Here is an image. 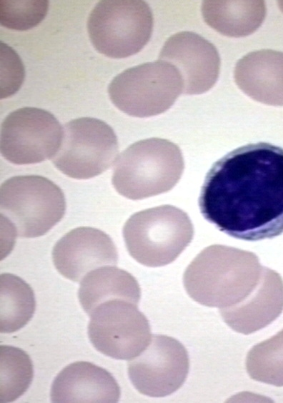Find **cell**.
Segmentation results:
<instances>
[{"mask_svg":"<svg viewBox=\"0 0 283 403\" xmlns=\"http://www.w3.org/2000/svg\"><path fill=\"white\" fill-rule=\"evenodd\" d=\"M56 270L65 278L80 282L89 272L117 263L118 254L111 239L93 227H80L64 235L52 249Z\"/></svg>","mask_w":283,"mask_h":403,"instance_id":"cell-13","label":"cell"},{"mask_svg":"<svg viewBox=\"0 0 283 403\" xmlns=\"http://www.w3.org/2000/svg\"><path fill=\"white\" fill-rule=\"evenodd\" d=\"M183 91L178 69L162 59L124 70L108 86L110 99L119 110L141 118L164 112Z\"/></svg>","mask_w":283,"mask_h":403,"instance_id":"cell-6","label":"cell"},{"mask_svg":"<svg viewBox=\"0 0 283 403\" xmlns=\"http://www.w3.org/2000/svg\"><path fill=\"white\" fill-rule=\"evenodd\" d=\"M193 236V224L187 214L168 204L132 214L123 228L130 256L150 267L174 262L189 244Z\"/></svg>","mask_w":283,"mask_h":403,"instance_id":"cell-4","label":"cell"},{"mask_svg":"<svg viewBox=\"0 0 283 403\" xmlns=\"http://www.w3.org/2000/svg\"><path fill=\"white\" fill-rule=\"evenodd\" d=\"M184 162L179 147L160 138L138 141L116 158L112 184L121 196L139 200L171 190L179 181Z\"/></svg>","mask_w":283,"mask_h":403,"instance_id":"cell-3","label":"cell"},{"mask_svg":"<svg viewBox=\"0 0 283 403\" xmlns=\"http://www.w3.org/2000/svg\"><path fill=\"white\" fill-rule=\"evenodd\" d=\"M246 368L254 380L283 386V329L249 350Z\"/></svg>","mask_w":283,"mask_h":403,"instance_id":"cell-21","label":"cell"},{"mask_svg":"<svg viewBox=\"0 0 283 403\" xmlns=\"http://www.w3.org/2000/svg\"><path fill=\"white\" fill-rule=\"evenodd\" d=\"M33 374L31 359L24 350L12 346H1V402H11L21 397L29 387Z\"/></svg>","mask_w":283,"mask_h":403,"instance_id":"cell-20","label":"cell"},{"mask_svg":"<svg viewBox=\"0 0 283 403\" xmlns=\"http://www.w3.org/2000/svg\"><path fill=\"white\" fill-rule=\"evenodd\" d=\"M36 301L31 287L16 275L0 277V330L13 333L24 327L35 312Z\"/></svg>","mask_w":283,"mask_h":403,"instance_id":"cell-19","label":"cell"},{"mask_svg":"<svg viewBox=\"0 0 283 403\" xmlns=\"http://www.w3.org/2000/svg\"><path fill=\"white\" fill-rule=\"evenodd\" d=\"M63 134L59 121L50 112L24 107L11 112L1 128V153L15 164H30L52 159Z\"/></svg>","mask_w":283,"mask_h":403,"instance_id":"cell-10","label":"cell"},{"mask_svg":"<svg viewBox=\"0 0 283 403\" xmlns=\"http://www.w3.org/2000/svg\"><path fill=\"white\" fill-rule=\"evenodd\" d=\"M159 59L174 65L179 71L186 94H199L216 83L220 58L216 47L201 36L182 31L169 37L164 44Z\"/></svg>","mask_w":283,"mask_h":403,"instance_id":"cell-12","label":"cell"},{"mask_svg":"<svg viewBox=\"0 0 283 403\" xmlns=\"http://www.w3.org/2000/svg\"><path fill=\"white\" fill-rule=\"evenodd\" d=\"M234 80L254 100L283 106V52L262 49L247 54L235 66Z\"/></svg>","mask_w":283,"mask_h":403,"instance_id":"cell-16","label":"cell"},{"mask_svg":"<svg viewBox=\"0 0 283 403\" xmlns=\"http://www.w3.org/2000/svg\"><path fill=\"white\" fill-rule=\"evenodd\" d=\"M282 311L283 279L279 274L265 267L259 284L248 297L234 306L219 309L225 323L244 334L264 328Z\"/></svg>","mask_w":283,"mask_h":403,"instance_id":"cell-14","label":"cell"},{"mask_svg":"<svg viewBox=\"0 0 283 403\" xmlns=\"http://www.w3.org/2000/svg\"><path fill=\"white\" fill-rule=\"evenodd\" d=\"M205 22L218 32L242 37L254 32L266 16L263 1H205L202 4Z\"/></svg>","mask_w":283,"mask_h":403,"instance_id":"cell-18","label":"cell"},{"mask_svg":"<svg viewBox=\"0 0 283 403\" xmlns=\"http://www.w3.org/2000/svg\"><path fill=\"white\" fill-rule=\"evenodd\" d=\"M90 40L101 54L122 59L138 53L153 29L152 10L144 1H100L87 21Z\"/></svg>","mask_w":283,"mask_h":403,"instance_id":"cell-7","label":"cell"},{"mask_svg":"<svg viewBox=\"0 0 283 403\" xmlns=\"http://www.w3.org/2000/svg\"><path fill=\"white\" fill-rule=\"evenodd\" d=\"M81 307L90 315L99 304L114 299L138 304L141 290L136 279L126 271L112 266L95 269L80 282L78 292Z\"/></svg>","mask_w":283,"mask_h":403,"instance_id":"cell-17","label":"cell"},{"mask_svg":"<svg viewBox=\"0 0 283 403\" xmlns=\"http://www.w3.org/2000/svg\"><path fill=\"white\" fill-rule=\"evenodd\" d=\"M121 391L106 369L88 362H76L64 367L51 387L52 402H117Z\"/></svg>","mask_w":283,"mask_h":403,"instance_id":"cell-15","label":"cell"},{"mask_svg":"<svg viewBox=\"0 0 283 403\" xmlns=\"http://www.w3.org/2000/svg\"><path fill=\"white\" fill-rule=\"evenodd\" d=\"M1 217L15 236H42L64 215L66 200L52 181L39 175L11 177L1 185Z\"/></svg>","mask_w":283,"mask_h":403,"instance_id":"cell-5","label":"cell"},{"mask_svg":"<svg viewBox=\"0 0 283 403\" xmlns=\"http://www.w3.org/2000/svg\"><path fill=\"white\" fill-rule=\"evenodd\" d=\"M189 369L188 353L178 340L154 334L148 346L128 362V375L135 389L152 397H163L178 390Z\"/></svg>","mask_w":283,"mask_h":403,"instance_id":"cell-11","label":"cell"},{"mask_svg":"<svg viewBox=\"0 0 283 403\" xmlns=\"http://www.w3.org/2000/svg\"><path fill=\"white\" fill-rule=\"evenodd\" d=\"M48 6V1H1V25L16 30L29 29L44 19Z\"/></svg>","mask_w":283,"mask_h":403,"instance_id":"cell-22","label":"cell"},{"mask_svg":"<svg viewBox=\"0 0 283 403\" xmlns=\"http://www.w3.org/2000/svg\"><path fill=\"white\" fill-rule=\"evenodd\" d=\"M88 335L94 348L109 357L130 360L149 344L150 325L137 304L125 300L106 301L91 313Z\"/></svg>","mask_w":283,"mask_h":403,"instance_id":"cell-9","label":"cell"},{"mask_svg":"<svg viewBox=\"0 0 283 403\" xmlns=\"http://www.w3.org/2000/svg\"><path fill=\"white\" fill-rule=\"evenodd\" d=\"M118 151L117 137L109 124L81 117L63 126L61 144L51 161L69 177L88 179L107 170Z\"/></svg>","mask_w":283,"mask_h":403,"instance_id":"cell-8","label":"cell"},{"mask_svg":"<svg viewBox=\"0 0 283 403\" xmlns=\"http://www.w3.org/2000/svg\"><path fill=\"white\" fill-rule=\"evenodd\" d=\"M264 269L252 252L214 244L203 249L189 264L183 282L195 302L227 308L248 297L259 284Z\"/></svg>","mask_w":283,"mask_h":403,"instance_id":"cell-2","label":"cell"},{"mask_svg":"<svg viewBox=\"0 0 283 403\" xmlns=\"http://www.w3.org/2000/svg\"><path fill=\"white\" fill-rule=\"evenodd\" d=\"M221 232L257 241L283 233V149L266 142L236 149L207 173L199 199Z\"/></svg>","mask_w":283,"mask_h":403,"instance_id":"cell-1","label":"cell"}]
</instances>
